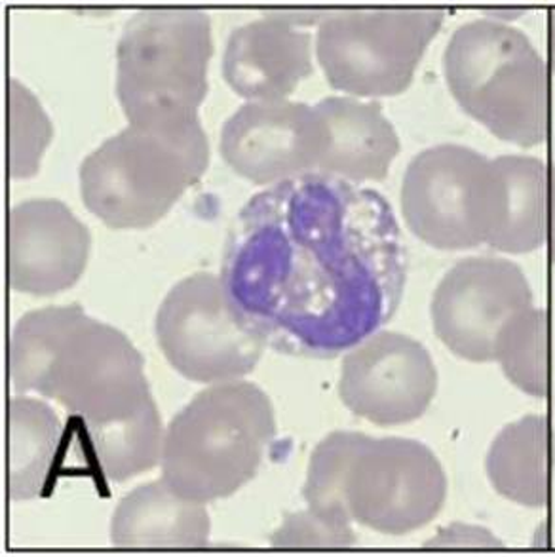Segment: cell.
<instances>
[{
    "mask_svg": "<svg viewBox=\"0 0 555 557\" xmlns=\"http://www.w3.org/2000/svg\"><path fill=\"white\" fill-rule=\"evenodd\" d=\"M407 267L388 200L312 172L244 203L219 276L234 314L267 347L325 360L360 345L396 314Z\"/></svg>",
    "mask_w": 555,
    "mask_h": 557,
    "instance_id": "obj_1",
    "label": "cell"
},
{
    "mask_svg": "<svg viewBox=\"0 0 555 557\" xmlns=\"http://www.w3.org/2000/svg\"><path fill=\"white\" fill-rule=\"evenodd\" d=\"M8 366L15 392L55 399L83 424H113L157 406L134 343L76 302L23 314Z\"/></svg>",
    "mask_w": 555,
    "mask_h": 557,
    "instance_id": "obj_2",
    "label": "cell"
},
{
    "mask_svg": "<svg viewBox=\"0 0 555 557\" xmlns=\"http://www.w3.org/2000/svg\"><path fill=\"white\" fill-rule=\"evenodd\" d=\"M274 436V407L263 388L242 379L211 384L168 424L162 478L202 505L233 497L256 478Z\"/></svg>",
    "mask_w": 555,
    "mask_h": 557,
    "instance_id": "obj_3",
    "label": "cell"
},
{
    "mask_svg": "<svg viewBox=\"0 0 555 557\" xmlns=\"http://www.w3.org/2000/svg\"><path fill=\"white\" fill-rule=\"evenodd\" d=\"M210 164L200 119L181 124H128L81 164L86 208L113 228H145L172 210Z\"/></svg>",
    "mask_w": 555,
    "mask_h": 557,
    "instance_id": "obj_4",
    "label": "cell"
},
{
    "mask_svg": "<svg viewBox=\"0 0 555 557\" xmlns=\"http://www.w3.org/2000/svg\"><path fill=\"white\" fill-rule=\"evenodd\" d=\"M458 106L496 137L534 147L552 126V81L546 61L523 30L501 20L460 25L443 55Z\"/></svg>",
    "mask_w": 555,
    "mask_h": 557,
    "instance_id": "obj_5",
    "label": "cell"
},
{
    "mask_svg": "<svg viewBox=\"0 0 555 557\" xmlns=\"http://www.w3.org/2000/svg\"><path fill=\"white\" fill-rule=\"evenodd\" d=\"M213 53L202 8H141L116 45V96L130 124H181L198 119Z\"/></svg>",
    "mask_w": 555,
    "mask_h": 557,
    "instance_id": "obj_6",
    "label": "cell"
},
{
    "mask_svg": "<svg viewBox=\"0 0 555 557\" xmlns=\"http://www.w3.org/2000/svg\"><path fill=\"white\" fill-rule=\"evenodd\" d=\"M442 8H338L318 25L316 53L331 86L361 98L396 96L414 83Z\"/></svg>",
    "mask_w": 555,
    "mask_h": 557,
    "instance_id": "obj_7",
    "label": "cell"
},
{
    "mask_svg": "<svg viewBox=\"0 0 555 557\" xmlns=\"http://www.w3.org/2000/svg\"><path fill=\"white\" fill-rule=\"evenodd\" d=\"M402 213L411 233L437 249L489 244L503 215L495 159L457 144L419 152L402 182Z\"/></svg>",
    "mask_w": 555,
    "mask_h": 557,
    "instance_id": "obj_8",
    "label": "cell"
},
{
    "mask_svg": "<svg viewBox=\"0 0 555 557\" xmlns=\"http://www.w3.org/2000/svg\"><path fill=\"white\" fill-rule=\"evenodd\" d=\"M155 332L165 360L195 383L238 381L267 348L234 314L221 276L211 272H195L168 292Z\"/></svg>",
    "mask_w": 555,
    "mask_h": 557,
    "instance_id": "obj_9",
    "label": "cell"
},
{
    "mask_svg": "<svg viewBox=\"0 0 555 557\" xmlns=\"http://www.w3.org/2000/svg\"><path fill=\"white\" fill-rule=\"evenodd\" d=\"M447 475L434 451L407 437H366L354 457L346 503L354 523L402 536L442 512Z\"/></svg>",
    "mask_w": 555,
    "mask_h": 557,
    "instance_id": "obj_10",
    "label": "cell"
},
{
    "mask_svg": "<svg viewBox=\"0 0 555 557\" xmlns=\"http://www.w3.org/2000/svg\"><path fill=\"white\" fill-rule=\"evenodd\" d=\"M533 289L518 264L503 257L458 261L435 287L430 312L437 339L470 362H495L496 341Z\"/></svg>",
    "mask_w": 555,
    "mask_h": 557,
    "instance_id": "obj_11",
    "label": "cell"
},
{
    "mask_svg": "<svg viewBox=\"0 0 555 557\" xmlns=\"http://www.w3.org/2000/svg\"><path fill=\"white\" fill-rule=\"evenodd\" d=\"M328 144V124L316 107L292 99H256L226 119L219 151L242 177L276 185L318 172Z\"/></svg>",
    "mask_w": 555,
    "mask_h": 557,
    "instance_id": "obj_12",
    "label": "cell"
},
{
    "mask_svg": "<svg viewBox=\"0 0 555 557\" xmlns=\"http://www.w3.org/2000/svg\"><path fill=\"white\" fill-rule=\"evenodd\" d=\"M437 392V370L422 343L406 333L375 332L341 363L338 396L354 414L379 426L417 421Z\"/></svg>",
    "mask_w": 555,
    "mask_h": 557,
    "instance_id": "obj_13",
    "label": "cell"
},
{
    "mask_svg": "<svg viewBox=\"0 0 555 557\" xmlns=\"http://www.w3.org/2000/svg\"><path fill=\"white\" fill-rule=\"evenodd\" d=\"M88 226L55 198L15 203L8 219V282L15 292L53 295L75 286L90 257Z\"/></svg>",
    "mask_w": 555,
    "mask_h": 557,
    "instance_id": "obj_14",
    "label": "cell"
},
{
    "mask_svg": "<svg viewBox=\"0 0 555 557\" xmlns=\"http://www.w3.org/2000/svg\"><path fill=\"white\" fill-rule=\"evenodd\" d=\"M307 10H271L231 33L223 76L249 101L285 99L312 73V37Z\"/></svg>",
    "mask_w": 555,
    "mask_h": 557,
    "instance_id": "obj_15",
    "label": "cell"
},
{
    "mask_svg": "<svg viewBox=\"0 0 555 557\" xmlns=\"http://www.w3.org/2000/svg\"><path fill=\"white\" fill-rule=\"evenodd\" d=\"M330 132L318 172L350 183L381 182L398 157L399 137L377 101L325 96L316 103Z\"/></svg>",
    "mask_w": 555,
    "mask_h": 557,
    "instance_id": "obj_16",
    "label": "cell"
},
{
    "mask_svg": "<svg viewBox=\"0 0 555 557\" xmlns=\"http://www.w3.org/2000/svg\"><path fill=\"white\" fill-rule=\"evenodd\" d=\"M210 533L202 503L181 497L164 478L128 493L111 518V541L119 548H206Z\"/></svg>",
    "mask_w": 555,
    "mask_h": 557,
    "instance_id": "obj_17",
    "label": "cell"
},
{
    "mask_svg": "<svg viewBox=\"0 0 555 557\" xmlns=\"http://www.w3.org/2000/svg\"><path fill=\"white\" fill-rule=\"evenodd\" d=\"M495 164L503 177V215L488 246L506 253L546 248L555 261V164L516 154Z\"/></svg>",
    "mask_w": 555,
    "mask_h": 557,
    "instance_id": "obj_18",
    "label": "cell"
},
{
    "mask_svg": "<svg viewBox=\"0 0 555 557\" xmlns=\"http://www.w3.org/2000/svg\"><path fill=\"white\" fill-rule=\"evenodd\" d=\"M554 462L552 422L546 414H527L498 432L485 470L501 497L526 508H542L552 497Z\"/></svg>",
    "mask_w": 555,
    "mask_h": 557,
    "instance_id": "obj_19",
    "label": "cell"
},
{
    "mask_svg": "<svg viewBox=\"0 0 555 557\" xmlns=\"http://www.w3.org/2000/svg\"><path fill=\"white\" fill-rule=\"evenodd\" d=\"M71 422L76 459L106 482H128L162 460L165 432L157 406L113 424Z\"/></svg>",
    "mask_w": 555,
    "mask_h": 557,
    "instance_id": "obj_20",
    "label": "cell"
},
{
    "mask_svg": "<svg viewBox=\"0 0 555 557\" xmlns=\"http://www.w3.org/2000/svg\"><path fill=\"white\" fill-rule=\"evenodd\" d=\"M63 426L46 401L14 398L8 406V495L15 503L42 495L60 453Z\"/></svg>",
    "mask_w": 555,
    "mask_h": 557,
    "instance_id": "obj_21",
    "label": "cell"
},
{
    "mask_svg": "<svg viewBox=\"0 0 555 557\" xmlns=\"http://www.w3.org/2000/svg\"><path fill=\"white\" fill-rule=\"evenodd\" d=\"M495 362L518 388L546 398L552 391V322L546 310H521L496 341Z\"/></svg>",
    "mask_w": 555,
    "mask_h": 557,
    "instance_id": "obj_22",
    "label": "cell"
},
{
    "mask_svg": "<svg viewBox=\"0 0 555 557\" xmlns=\"http://www.w3.org/2000/svg\"><path fill=\"white\" fill-rule=\"evenodd\" d=\"M368 434L353 430H337L316 445L303 497L312 512L345 525H353V516L346 503V482L354 457Z\"/></svg>",
    "mask_w": 555,
    "mask_h": 557,
    "instance_id": "obj_23",
    "label": "cell"
},
{
    "mask_svg": "<svg viewBox=\"0 0 555 557\" xmlns=\"http://www.w3.org/2000/svg\"><path fill=\"white\" fill-rule=\"evenodd\" d=\"M52 121L37 96L17 78L8 81V170L14 180L33 177L52 141Z\"/></svg>",
    "mask_w": 555,
    "mask_h": 557,
    "instance_id": "obj_24",
    "label": "cell"
},
{
    "mask_svg": "<svg viewBox=\"0 0 555 557\" xmlns=\"http://www.w3.org/2000/svg\"><path fill=\"white\" fill-rule=\"evenodd\" d=\"M271 543L276 548H350L356 544V535L353 525L325 520L307 508L289 513Z\"/></svg>",
    "mask_w": 555,
    "mask_h": 557,
    "instance_id": "obj_25",
    "label": "cell"
},
{
    "mask_svg": "<svg viewBox=\"0 0 555 557\" xmlns=\"http://www.w3.org/2000/svg\"><path fill=\"white\" fill-rule=\"evenodd\" d=\"M427 546H440V548H501L503 544L496 541L489 531L466 523H457L442 531L432 543Z\"/></svg>",
    "mask_w": 555,
    "mask_h": 557,
    "instance_id": "obj_26",
    "label": "cell"
},
{
    "mask_svg": "<svg viewBox=\"0 0 555 557\" xmlns=\"http://www.w3.org/2000/svg\"><path fill=\"white\" fill-rule=\"evenodd\" d=\"M548 58L550 65H552L555 71V10L550 12L548 20Z\"/></svg>",
    "mask_w": 555,
    "mask_h": 557,
    "instance_id": "obj_27",
    "label": "cell"
}]
</instances>
